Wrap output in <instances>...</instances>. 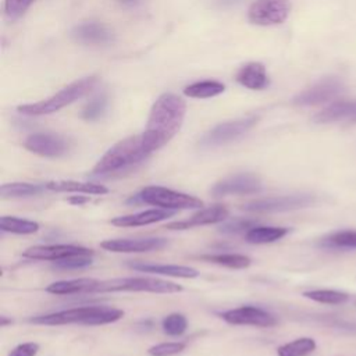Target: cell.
I'll use <instances>...</instances> for the list:
<instances>
[{
    "label": "cell",
    "instance_id": "9c48e42d",
    "mask_svg": "<svg viewBox=\"0 0 356 356\" xmlns=\"http://www.w3.org/2000/svg\"><path fill=\"white\" fill-rule=\"evenodd\" d=\"M289 13V0H254L248 10V19L253 25L270 26L282 24Z\"/></svg>",
    "mask_w": 356,
    "mask_h": 356
},
{
    "label": "cell",
    "instance_id": "d590c367",
    "mask_svg": "<svg viewBox=\"0 0 356 356\" xmlns=\"http://www.w3.org/2000/svg\"><path fill=\"white\" fill-rule=\"evenodd\" d=\"M256 225V221L253 220H248V218H234L229 220L227 222H224L218 231L221 234H227V235H232V234H239L242 231H249L250 228H253Z\"/></svg>",
    "mask_w": 356,
    "mask_h": 356
},
{
    "label": "cell",
    "instance_id": "d4e9b609",
    "mask_svg": "<svg viewBox=\"0 0 356 356\" xmlns=\"http://www.w3.org/2000/svg\"><path fill=\"white\" fill-rule=\"evenodd\" d=\"M44 185L28 184V182H10L3 184L0 188V196L3 199H21L40 195L44 191Z\"/></svg>",
    "mask_w": 356,
    "mask_h": 356
},
{
    "label": "cell",
    "instance_id": "ba28073f",
    "mask_svg": "<svg viewBox=\"0 0 356 356\" xmlns=\"http://www.w3.org/2000/svg\"><path fill=\"white\" fill-rule=\"evenodd\" d=\"M314 203L312 195H285V196H270L252 200L242 206V210L249 213H280L299 210L309 207Z\"/></svg>",
    "mask_w": 356,
    "mask_h": 356
},
{
    "label": "cell",
    "instance_id": "5b68a950",
    "mask_svg": "<svg viewBox=\"0 0 356 356\" xmlns=\"http://www.w3.org/2000/svg\"><path fill=\"white\" fill-rule=\"evenodd\" d=\"M182 286L165 280L153 277H125L97 281L92 293L104 292H153V293H175L181 292Z\"/></svg>",
    "mask_w": 356,
    "mask_h": 356
},
{
    "label": "cell",
    "instance_id": "8fae6325",
    "mask_svg": "<svg viewBox=\"0 0 356 356\" xmlns=\"http://www.w3.org/2000/svg\"><path fill=\"white\" fill-rule=\"evenodd\" d=\"M343 90L342 82L337 78H324L310 86L309 89L300 92L292 99L296 106H316L335 99Z\"/></svg>",
    "mask_w": 356,
    "mask_h": 356
},
{
    "label": "cell",
    "instance_id": "836d02e7",
    "mask_svg": "<svg viewBox=\"0 0 356 356\" xmlns=\"http://www.w3.org/2000/svg\"><path fill=\"white\" fill-rule=\"evenodd\" d=\"M35 0H4V14L7 19L14 21L24 15Z\"/></svg>",
    "mask_w": 356,
    "mask_h": 356
},
{
    "label": "cell",
    "instance_id": "7c38bea8",
    "mask_svg": "<svg viewBox=\"0 0 356 356\" xmlns=\"http://www.w3.org/2000/svg\"><path fill=\"white\" fill-rule=\"evenodd\" d=\"M24 147L29 150L31 153L39 154L42 157H61L68 150L67 140L57 135V134H49V132H38L29 135L25 142Z\"/></svg>",
    "mask_w": 356,
    "mask_h": 356
},
{
    "label": "cell",
    "instance_id": "ac0fdd59",
    "mask_svg": "<svg viewBox=\"0 0 356 356\" xmlns=\"http://www.w3.org/2000/svg\"><path fill=\"white\" fill-rule=\"evenodd\" d=\"M313 121L317 124L338 122V121H356V100H339L334 102L317 114H314Z\"/></svg>",
    "mask_w": 356,
    "mask_h": 356
},
{
    "label": "cell",
    "instance_id": "f1b7e54d",
    "mask_svg": "<svg viewBox=\"0 0 356 356\" xmlns=\"http://www.w3.org/2000/svg\"><path fill=\"white\" fill-rule=\"evenodd\" d=\"M0 229L4 232L28 235L36 232L39 229V224L31 220H24L13 216H3L0 218Z\"/></svg>",
    "mask_w": 356,
    "mask_h": 356
},
{
    "label": "cell",
    "instance_id": "6da1fadb",
    "mask_svg": "<svg viewBox=\"0 0 356 356\" xmlns=\"http://www.w3.org/2000/svg\"><path fill=\"white\" fill-rule=\"evenodd\" d=\"M186 113L185 102L174 93H163L150 108L142 140L150 154L167 145L181 129Z\"/></svg>",
    "mask_w": 356,
    "mask_h": 356
},
{
    "label": "cell",
    "instance_id": "7402d4cb",
    "mask_svg": "<svg viewBox=\"0 0 356 356\" xmlns=\"http://www.w3.org/2000/svg\"><path fill=\"white\" fill-rule=\"evenodd\" d=\"M47 191L53 192H75L85 195H104L108 192L107 186L95 182H81L72 179H60V181H49L44 184Z\"/></svg>",
    "mask_w": 356,
    "mask_h": 356
},
{
    "label": "cell",
    "instance_id": "cb8c5ba5",
    "mask_svg": "<svg viewBox=\"0 0 356 356\" xmlns=\"http://www.w3.org/2000/svg\"><path fill=\"white\" fill-rule=\"evenodd\" d=\"M289 232V228L286 227H257L254 225L249 231H246L245 239L249 243L254 245H264L271 243L275 241H280Z\"/></svg>",
    "mask_w": 356,
    "mask_h": 356
},
{
    "label": "cell",
    "instance_id": "d6a6232c",
    "mask_svg": "<svg viewBox=\"0 0 356 356\" xmlns=\"http://www.w3.org/2000/svg\"><path fill=\"white\" fill-rule=\"evenodd\" d=\"M161 327H163V331L167 335L178 337V335H182L186 331L188 321H186V317L184 314L171 313L167 317H164V320L161 323Z\"/></svg>",
    "mask_w": 356,
    "mask_h": 356
},
{
    "label": "cell",
    "instance_id": "7a4b0ae2",
    "mask_svg": "<svg viewBox=\"0 0 356 356\" xmlns=\"http://www.w3.org/2000/svg\"><path fill=\"white\" fill-rule=\"evenodd\" d=\"M124 317V312L111 306H83L67 310H60L49 314H42L29 318V323L44 325H64V324H85L102 325L114 323Z\"/></svg>",
    "mask_w": 356,
    "mask_h": 356
},
{
    "label": "cell",
    "instance_id": "f546056e",
    "mask_svg": "<svg viewBox=\"0 0 356 356\" xmlns=\"http://www.w3.org/2000/svg\"><path fill=\"white\" fill-rule=\"evenodd\" d=\"M316 341L309 337L298 338L292 342L284 343L277 349L278 356H306L316 349Z\"/></svg>",
    "mask_w": 356,
    "mask_h": 356
},
{
    "label": "cell",
    "instance_id": "44dd1931",
    "mask_svg": "<svg viewBox=\"0 0 356 356\" xmlns=\"http://www.w3.org/2000/svg\"><path fill=\"white\" fill-rule=\"evenodd\" d=\"M236 82L252 90H261L268 86V75L261 63H248L236 72Z\"/></svg>",
    "mask_w": 356,
    "mask_h": 356
},
{
    "label": "cell",
    "instance_id": "4316f807",
    "mask_svg": "<svg viewBox=\"0 0 356 356\" xmlns=\"http://www.w3.org/2000/svg\"><path fill=\"white\" fill-rule=\"evenodd\" d=\"M320 246L325 249H356V231H337L320 241Z\"/></svg>",
    "mask_w": 356,
    "mask_h": 356
},
{
    "label": "cell",
    "instance_id": "74e56055",
    "mask_svg": "<svg viewBox=\"0 0 356 356\" xmlns=\"http://www.w3.org/2000/svg\"><path fill=\"white\" fill-rule=\"evenodd\" d=\"M38 352H39V345L36 342H25V343L17 345L8 353V356H36Z\"/></svg>",
    "mask_w": 356,
    "mask_h": 356
},
{
    "label": "cell",
    "instance_id": "4dcf8cb0",
    "mask_svg": "<svg viewBox=\"0 0 356 356\" xmlns=\"http://www.w3.org/2000/svg\"><path fill=\"white\" fill-rule=\"evenodd\" d=\"M303 296L324 305H342L349 300V295L335 289H313L303 292Z\"/></svg>",
    "mask_w": 356,
    "mask_h": 356
},
{
    "label": "cell",
    "instance_id": "ffe728a7",
    "mask_svg": "<svg viewBox=\"0 0 356 356\" xmlns=\"http://www.w3.org/2000/svg\"><path fill=\"white\" fill-rule=\"evenodd\" d=\"M128 266L134 270L150 274H161L167 277L177 278H196L199 277V271L193 267L186 266H175V264H150L145 261H129Z\"/></svg>",
    "mask_w": 356,
    "mask_h": 356
},
{
    "label": "cell",
    "instance_id": "3957f363",
    "mask_svg": "<svg viewBox=\"0 0 356 356\" xmlns=\"http://www.w3.org/2000/svg\"><path fill=\"white\" fill-rule=\"evenodd\" d=\"M147 156L149 153L143 146L142 134L128 136L111 146L96 163L92 172L95 175L113 174L140 163Z\"/></svg>",
    "mask_w": 356,
    "mask_h": 356
},
{
    "label": "cell",
    "instance_id": "4fadbf2b",
    "mask_svg": "<svg viewBox=\"0 0 356 356\" xmlns=\"http://www.w3.org/2000/svg\"><path fill=\"white\" fill-rule=\"evenodd\" d=\"M222 320L234 325H254V327H273L277 318L267 310L256 306H241L229 309L221 314Z\"/></svg>",
    "mask_w": 356,
    "mask_h": 356
},
{
    "label": "cell",
    "instance_id": "8d00e7d4",
    "mask_svg": "<svg viewBox=\"0 0 356 356\" xmlns=\"http://www.w3.org/2000/svg\"><path fill=\"white\" fill-rule=\"evenodd\" d=\"M92 264V256H71L63 260L54 261V267L65 268V270H76V268H85Z\"/></svg>",
    "mask_w": 356,
    "mask_h": 356
},
{
    "label": "cell",
    "instance_id": "83f0119b",
    "mask_svg": "<svg viewBox=\"0 0 356 356\" xmlns=\"http://www.w3.org/2000/svg\"><path fill=\"white\" fill-rule=\"evenodd\" d=\"M202 260L224 266L228 268H246L250 266V257L239 253H217V254H203Z\"/></svg>",
    "mask_w": 356,
    "mask_h": 356
},
{
    "label": "cell",
    "instance_id": "484cf974",
    "mask_svg": "<svg viewBox=\"0 0 356 356\" xmlns=\"http://www.w3.org/2000/svg\"><path fill=\"white\" fill-rule=\"evenodd\" d=\"M225 90V86L218 82V81H199V82H193L188 86H185L184 93L189 97H195V99H209V97H214L220 93H222Z\"/></svg>",
    "mask_w": 356,
    "mask_h": 356
},
{
    "label": "cell",
    "instance_id": "8992f818",
    "mask_svg": "<svg viewBox=\"0 0 356 356\" xmlns=\"http://www.w3.org/2000/svg\"><path fill=\"white\" fill-rule=\"evenodd\" d=\"M129 202H142L152 206H160L167 210H189L203 206L200 199L164 186H146L135 195V197H131Z\"/></svg>",
    "mask_w": 356,
    "mask_h": 356
},
{
    "label": "cell",
    "instance_id": "2e32d148",
    "mask_svg": "<svg viewBox=\"0 0 356 356\" xmlns=\"http://www.w3.org/2000/svg\"><path fill=\"white\" fill-rule=\"evenodd\" d=\"M227 217H228V209L225 206H222V204H214L211 207L199 210L197 213H195L193 216H191L186 220L168 222L165 225V228L167 229H172V231L189 229V228H193V227L210 225V224L221 222V221L227 220Z\"/></svg>",
    "mask_w": 356,
    "mask_h": 356
},
{
    "label": "cell",
    "instance_id": "60d3db41",
    "mask_svg": "<svg viewBox=\"0 0 356 356\" xmlns=\"http://www.w3.org/2000/svg\"><path fill=\"white\" fill-rule=\"evenodd\" d=\"M120 1H122V3H132V1H135V0H120Z\"/></svg>",
    "mask_w": 356,
    "mask_h": 356
},
{
    "label": "cell",
    "instance_id": "d6986e66",
    "mask_svg": "<svg viewBox=\"0 0 356 356\" xmlns=\"http://www.w3.org/2000/svg\"><path fill=\"white\" fill-rule=\"evenodd\" d=\"M174 216V210L167 209H150L145 211H139L135 214L120 216L111 220L113 225L117 227H139V225H149L163 220H167Z\"/></svg>",
    "mask_w": 356,
    "mask_h": 356
},
{
    "label": "cell",
    "instance_id": "9a60e30c",
    "mask_svg": "<svg viewBox=\"0 0 356 356\" xmlns=\"http://www.w3.org/2000/svg\"><path fill=\"white\" fill-rule=\"evenodd\" d=\"M168 245L165 238H122V239H107L100 243L104 250L114 253H143L152 250H160Z\"/></svg>",
    "mask_w": 356,
    "mask_h": 356
},
{
    "label": "cell",
    "instance_id": "603a6c76",
    "mask_svg": "<svg viewBox=\"0 0 356 356\" xmlns=\"http://www.w3.org/2000/svg\"><path fill=\"white\" fill-rule=\"evenodd\" d=\"M99 280L93 278H76V280H65L50 284L46 291L53 295H72V293H92L95 285Z\"/></svg>",
    "mask_w": 356,
    "mask_h": 356
},
{
    "label": "cell",
    "instance_id": "5bb4252c",
    "mask_svg": "<svg viewBox=\"0 0 356 356\" xmlns=\"http://www.w3.org/2000/svg\"><path fill=\"white\" fill-rule=\"evenodd\" d=\"M24 257L33 260H63L71 256H93V250L76 245H36L28 248Z\"/></svg>",
    "mask_w": 356,
    "mask_h": 356
},
{
    "label": "cell",
    "instance_id": "e0dca14e",
    "mask_svg": "<svg viewBox=\"0 0 356 356\" xmlns=\"http://www.w3.org/2000/svg\"><path fill=\"white\" fill-rule=\"evenodd\" d=\"M71 36L82 44H107L113 40V32L100 22H82L72 28Z\"/></svg>",
    "mask_w": 356,
    "mask_h": 356
},
{
    "label": "cell",
    "instance_id": "1f68e13d",
    "mask_svg": "<svg viewBox=\"0 0 356 356\" xmlns=\"http://www.w3.org/2000/svg\"><path fill=\"white\" fill-rule=\"evenodd\" d=\"M107 97L104 95H99L96 97H93L92 100H89L82 111H81V117L85 121H97L99 118H102L107 110Z\"/></svg>",
    "mask_w": 356,
    "mask_h": 356
},
{
    "label": "cell",
    "instance_id": "30bf717a",
    "mask_svg": "<svg viewBox=\"0 0 356 356\" xmlns=\"http://www.w3.org/2000/svg\"><path fill=\"white\" fill-rule=\"evenodd\" d=\"M261 191V181L257 175L250 172L235 174L227 177L211 188L213 196H227V195H250Z\"/></svg>",
    "mask_w": 356,
    "mask_h": 356
},
{
    "label": "cell",
    "instance_id": "f35d334b",
    "mask_svg": "<svg viewBox=\"0 0 356 356\" xmlns=\"http://www.w3.org/2000/svg\"><path fill=\"white\" fill-rule=\"evenodd\" d=\"M88 199L86 197H83V196H81V195H78V196H72V197H70V203H72V204H82V203H85Z\"/></svg>",
    "mask_w": 356,
    "mask_h": 356
},
{
    "label": "cell",
    "instance_id": "e575fe53",
    "mask_svg": "<svg viewBox=\"0 0 356 356\" xmlns=\"http://www.w3.org/2000/svg\"><path fill=\"white\" fill-rule=\"evenodd\" d=\"M185 342H163L149 348L147 353L150 356H174L185 349Z\"/></svg>",
    "mask_w": 356,
    "mask_h": 356
},
{
    "label": "cell",
    "instance_id": "277c9868",
    "mask_svg": "<svg viewBox=\"0 0 356 356\" xmlns=\"http://www.w3.org/2000/svg\"><path fill=\"white\" fill-rule=\"evenodd\" d=\"M96 83H97L96 76H93V75L85 76L82 79H78V81L64 86L57 93H54L53 96H50L44 100H40L36 103H29V104H21L17 107V110L25 115L51 114L76 100H79L81 97L86 96L96 86Z\"/></svg>",
    "mask_w": 356,
    "mask_h": 356
},
{
    "label": "cell",
    "instance_id": "52a82bcc",
    "mask_svg": "<svg viewBox=\"0 0 356 356\" xmlns=\"http://www.w3.org/2000/svg\"><path fill=\"white\" fill-rule=\"evenodd\" d=\"M256 122H257L256 115L221 122V124L213 127L210 131H207L202 136L200 146L216 147V146L231 143V142L239 139L241 136H243L246 132H249L256 125Z\"/></svg>",
    "mask_w": 356,
    "mask_h": 356
},
{
    "label": "cell",
    "instance_id": "ab89813d",
    "mask_svg": "<svg viewBox=\"0 0 356 356\" xmlns=\"http://www.w3.org/2000/svg\"><path fill=\"white\" fill-rule=\"evenodd\" d=\"M11 323H13L11 318H7L6 316H1V317H0V325H1V327H6L7 324H11Z\"/></svg>",
    "mask_w": 356,
    "mask_h": 356
}]
</instances>
